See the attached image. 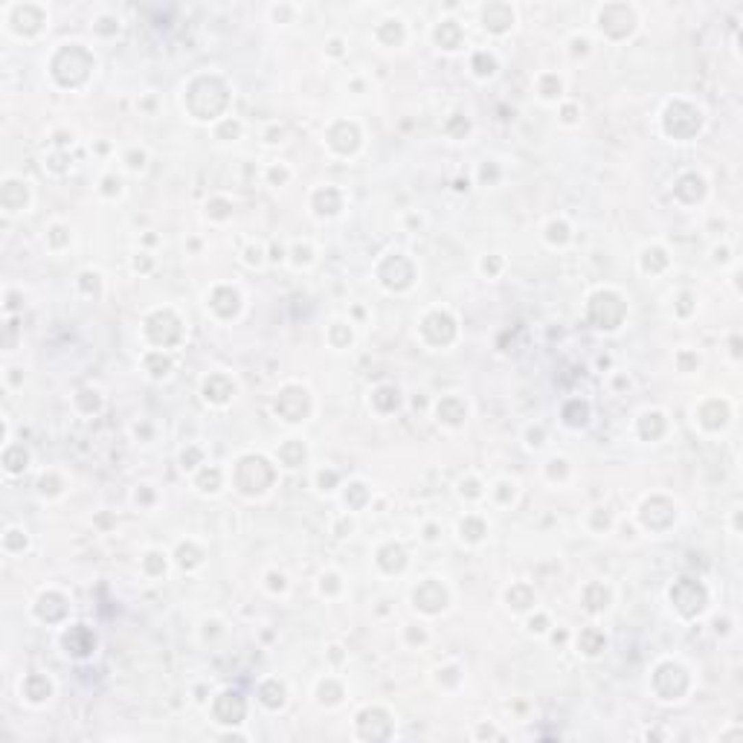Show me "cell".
<instances>
[{
    "mask_svg": "<svg viewBox=\"0 0 743 743\" xmlns=\"http://www.w3.org/2000/svg\"><path fill=\"white\" fill-rule=\"evenodd\" d=\"M90 53L84 50L81 44H64L62 50L53 58V79L62 84V88H79V84L88 79V73L93 70V58L84 62Z\"/></svg>",
    "mask_w": 743,
    "mask_h": 743,
    "instance_id": "obj_1",
    "label": "cell"
},
{
    "mask_svg": "<svg viewBox=\"0 0 743 743\" xmlns=\"http://www.w3.org/2000/svg\"><path fill=\"white\" fill-rule=\"evenodd\" d=\"M142 331L154 346H160V349H172V346L180 343V337H184L180 320L172 311H154L151 316H145Z\"/></svg>",
    "mask_w": 743,
    "mask_h": 743,
    "instance_id": "obj_2",
    "label": "cell"
},
{
    "mask_svg": "<svg viewBox=\"0 0 743 743\" xmlns=\"http://www.w3.org/2000/svg\"><path fill=\"white\" fill-rule=\"evenodd\" d=\"M610 308H625V299H621L618 294H613V290H599V294L590 299V323L595 328H607V331L618 328L625 316L610 314Z\"/></svg>",
    "mask_w": 743,
    "mask_h": 743,
    "instance_id": "obj_3",
    "label": "cell"
},
{
    "mask_svg": "<svg viewBox=\"0 0 743 743\" xmlns=\"http://www.w3.org/2000/svg\"><path fill=\"white\" fill-rule=\"evenodd\" d=\"M671 601H674V607H677L682 616L703 613V607H705V590H703V583L694 581V578L677 581L674 587H671Z\"/></svg>",
    "mask_w": 743,
    "mask_h": 743,
    "instance_id": "obj_4",
    "label": "cell"
},
{
    "mask_svg": "<svg viewBox=\"0 0 743 743\" xmlns=\"http://www.w3.org/2000/svg\"><path fill=\"white\" fill-rule=\"evenodd\" d=\"M421 334L430 346H447L456 337V323L447 311H430L421 320Z\"/></svg>",
    "mask_w": 743,
    "mask_h": 743,
    "instance_id": "obj_5",
    "label": "cell"
},
{
    "mask_svg": "<svg viewBox=\"0 0 743 743\" xmlns=\"http://www.w3.org/2000/svg\"><path fill=\"white\" fill-rule=\"evenodd\" d=\"M308 407H311V401H308V392L302 386H288V389H282V395L276 398V412L290 424L305 418Z\"/></svg>",
    "mask_w": 743,
    "mask_h": 743,
    "instance_id": "obj_6",
    "label": "cell"
},
{
    "mask_svg": "<svg viewBox=\"0 0 743 743\" xmlns=\"http://www.w3.org/2000/svg\"><path fill=\"white\" fill-rule=\"evenodd\" d=\"M259 473H273V468L267 465L262 456H244V459L238 462V468H236V482H238V488L244 491V494H262L264 485L255 479Z\"/></svg>",
    "mask_w": 743,
    "mask_h": 743,
    "instance_id": "obj_7",
    "label": "cell"
},
{
    "mask_svg": "<svg viewBox=\"0 0 743 743\" xmlns=\"http://www.w3.org/2000/svg\"><path fill=\"white\" fill-rule=\"evenodd\" d=\"M244 711H247V705H244V697H241L238 691H221L212 703L215 720L227 723V726H236V723L244 720Z\"/></svg>",
    "mask_w": 743,
    "mask_h": 743,
    "instance_id": "obj_8",
    "label": "cell"
},
{
    "mask_svg": "<svg viewBox=\"0 0 743 743\" xmlns=\"http://www.w3.org/2000/svg\"><path fill=\"white\" fill-rule=\"evenodd\" d=\"M412 601H416V607L424 613H438V610H444V604H447V590L436 578H427L412 590Z\"/></svg>",
    "mask_w": 743,
    "mask_h": 743,
    "instance_id": "obj_9",
    "label": "cell"
},
{
    "mask_svg": "<svg viewBox=\"0 0 743 743\" xmlns=\"http://www.w3.org/2000/svg\"><path fill=\"white\" fill-rule=\"evenodd\" d=\"M62 644L67 648L70 656H79V659H84V656H90L96 651V636L84 625H73V627L64 630Z\"/></svg>",
    "mask_w": 743,
    "mask_h": 743,
    "instance_id": "obj_10",
    "label": "cell"
},
{
    "mask_svg": "<svg viewBox=\"0 0 743 743\" xmlns=\"http://www.w3.org/2000/svg\"><path fill=\"white\" fill-rule=\"evenodd\" d=\"M328 145H331L337 154H355L357 145H360L357 125H351V123H337L331 131H328Z\"/></svg>",
    "mask_w": 743,
    "mask_h": 743,
    "instance_id": "obj_11",
    "label": "cell"
},
{
    "mask_svg": "<svg viewBox=\"0 0 743 743\" xmlns=\"http://www.w3.org/2000/svg\"><path fill=\"white\" fill-rule=\"evenodd\" d=\"M233 392H236V383L227 375H210L203 381V398L210 404H227L233 398Z\"/></svg>",
    "mask_w": 743,
    "mask_h": 743,
    "instance_id": "obj_12",
    "label": "cell"
},
{
    "mask_svg": "<svg viewBox=\"0 0 743 743\" xmlns=\"http://www.w3.org/2000/svg\"><path fill=\"white\" fill-rule=\"evenodd\" d=\"M0 201H3V210L6 212H18V210H23V206H27V201H29V189H27V184H23V180H6L3 184V189H0Z\"/></svg>",
    "mask_w": 743,
    "mask_h": 743,
    "instance_id": "obj_13",
    "label": "cell"
},
{
    "mask_svg": "<svg viewBox=\"0 0 743 743\" xmlns=\"http://www.w3.org/2000/svg\"><path fill=\"white\" fill-rule=\"evenodd\" d=\"M23 697H27L29 703H44V700H50V694H53V682L47 679L44 674H29L27 679H23Z\"/></svg>",
    "mask_w": 743,
    "mask_h": 743,
    "instance_id": "obj_14",
    "label": "cell"
},
{
    "mask_svg": "<svg viewBox=\"0 0 743 743\" xmlns=\"http://www.w3.org/2000/svg\"><path fill=\"white\" fill-rule=\"evenodd\" d=\"M210 308L218 316H233L238 311V294L233 288H215L210 297Z\"/></svg>",
    "mask_w": 743,
    "mask_h": 743,
    "instance_id": "obj_15",
    "label": "cell"
},
{
    "mask_svg": "<svg viewBox=\"0 0 743 743\" xmlns=\"http://www.w3.org/2000/svg\"><path fill=\"white\" fill-rule=\"evenodd\" d=\"M436 412H438V421L453 424V427H456V424L465 421L468 407H465V401H462V398H453V395H450V398H442V401H438V410H436Z\"/></svg>",
    "mask_w": 743,
    "mask_h": 743,
    "instance_id": "obj_16",
    "label": "cell"
},
{
    "mask_svg": "<svg viewBox=\"0 0 743 743\" xmlns=\"http://www.w3.org/2000/svg\"><path fill=\"white\" fill-rule=\"evenodd\" d=\"M377 566L381 569H386L389 575H392V572H401L407 566V552L401 549L398 543H386L381 552H377Z\"/></svg>",
    "mask_w": 743,
    "mask_h": 743,
    "instance_id": "obj_17",
    "label": "cell"
},
{
    "mask_svg": "<svg viewBox=\"0 0 743 743\" xmlns=\"http://www.w3.org/2000/svg\"><path fill=\"white\" fill-rule=\"evenodd\" d=\"M511 23H514V12H511L508 6L494 3V6L485 9V27H488L491 32H505Z\"/></svg>",
    "mask_w": 743,
    "mask_h": 743,
    "instance_id": "obj_18",
    "label": "cell"
},
{
    "mask_svg": "<svg viewBox=\"0 0 743 743\" xmlns=\"http://www.w3.org/2000/svg\"><path fill=\"white\" fill-rule=\"evenodd\" d=\"M340 203H343V198H340V192L331 189V186H325L314 194V210L316 215H337L340 212Z\"/></svg>",
    "mask_w": 743,
    "mask_h": 743,
    "instance_id": "obj_19",
    "label": "cell"
},
{
    "mask_svg": "<svg viewBox=\"0 0 743 743\" xmlns=\"http://www.w3.org/2000/svg\"><path fill=\"white\" fill-rule=\"evenodd\" d=\"M279 459H282L285 468H299L305 462V444L299 438H288V442L279 447Z\"/></svg>",
    "mask_w": 743,
    "mask_h": 743,
    "instance_id": "obj_20",
    "label": "cell"
},
{
    "mask_svg": "<svg viewBox=\"0 0 743 743\" xmlns=\"http://www.w3.org/2000/svg\"><path fill=\"white\" fill-rule=\"evenodd\" d=\"M259 700L267 705V709H282L285 705V685L279 679H267L259 688Z\"/></svg>",
    "mask_w": 743,
    "mask_h": 743,
    "instance_id": "obj_21",
    "label": "cell"
},
{
    "mask_svg": "<svg viewBox=\"0 0 743 743\" xmlns=\"http://www.w3.org/2000/svg\"><path fill=\"white\" fill-rule=\"evenodd\" d=\"M462 41V29L456 27V21H442L436 27V44H442L444 50H456Z\"/></svg>",
    "mask_w": 743,
    "mask_h": 743,
    "instance_id": "obj_22",
    "label": "cell"
},
{
    "mask_svg": "<svg viewBox=\"0 0 743 743\" xmlns=\"http://www.w3.org/2000/svg\"><path fill=\"white\" fill-rule=\"evenodd\" d=\"M145 372H149L151 377H168V372H172V360H168L163 351H149L145 355Z\"/></svg>",
    "mask_w": 743,
    "mask_h": 743,
    "instance_id": "obj_23",
    "label": "cell"
},
{
    "mask_svg": "<svg viewBox=\"0 0 743 743\" xmlns=\"http://www.w3.org/2000/svg\"><path fill=\"white\" fill-rule=\"evenodd\" d=\"M604 644H607L604 633H601V630H595V627L583 630V633H581V639H578V648H581L583 653H587V656L601 653V651H604Z\"/></svg>",
    "mask_w": 743,
    "mask_h": 743,
    "instance_id": "obj_24",
    "label": "cell"
},
{
    "mask_svg": "<svg viewBox=\"0 0 743 743\" xmlns=\"http://www.w3.org/2000/svg\"><path fill=\"white\" fill-rule=\"evenodd\" d=\"M459 538L468 543H479L485 538V522L479 517H465L459 522Z\"/></svg>",
    "mask_w": 743,
    "mask_h": 743,
    "instance_id": "obj_25",
    "label": "cell"
},
{
    "mask_svg": "<svg viewBox=\"0 0 743 743\" xmlns=\"http://www.w3.org/2000/svg\"><path fill=\"white\" fill-rule=\"evenodd\" d=\"M27 450H23V444H15V447H6V453H3V468L9 473H21L23 468H27Z\"/></svg>",
    "mask_w": 743,
    "mask_h": 743,
    "instance_id": "obj_26",
    "label": "cell"
},
{
    "mask_svg": "<svg viewBox=\"0 0 743 743\" xmlns=\"http://www.w3.org/2000/svg\"><path fill=\"white\" fill-rule=\"evenodd\" d=\"M372 404H375V410H381V412H392V410L398 407V389H392V386L375 389Z\"/></svg>",
    "mask_w": 743,
    "mask_h": 743,
    "instance_id": "obj_27",
    "label": "cell"
},
{
    "mask_svg": "<svg viewBox=\"0 0 743 743\" xmlns=\"http://www.w3.org/2000/svg\"><path fill=\"white\" fill-rule=\"evenodd\" d=\"M639 427H642V436H644V438H648V436H651V438H656V436H662V433H665V418L659 416V412H644Z\"/></svg>",
    "mask_w": 743,
    "mask_h": 743,
    "instance_id": "obj_28",
    "label": "cell"
},
{
    "mask_svg": "<svg viewBox=\"0 0 743 743\" xmlns=\"http://www.w3.org/2000/svg\"><path fill=\"white\" fill-rule=\"evenodd\" d=\"M508 604L514 607V610H526V607H531L534 604V592L529 590V587H511L508 590Z\"/></svg>",
    "mask_w": 743,
    "mask_h": 743,
    "instance_id": "obj_29",
    "label": "cell"
},
{
    "mask_svg": "<svg viewBox=\"0 0 743 743\" xmlns=\"http://www.w3.org/2000/svg\"><path fill=\"white\" fill-rule=\"evenodd\" d=\"M366 496H369L366 485H363V482H351V485H349V491H346V505H351V508H360L363 503H366Z\"/></svg>",
    "mask_w": 743,
    "mask_h": 743,
    "instance_id": "obj_30",
    "label": "cell"
},
{
    "mask_svg": "<svg viewBox=\"0 0 743 743\" xmlns=\"http://www.w3.org/2000/svg\"><path fill=\"white\" fill-rule=\"evenodd\" d=\"M218 485H221V470L218 468H206L198 477V488L201 491H218Z\"/></svg>",
    "mask_w": 743,
    "mask_h": 743,
    "instance_id": "obj_31",
    "label": "cell"
},
{
    "mask_svg": "<svg viewBox=\"0 0 743 743\" xmlns=\"http://www.w3.org/2000/svg\"><path fill=\"white\" fill-rule=\"evenodd\" d=\"M538 90H540L543 99H557L560 90H564V84H560V79H557V76H543Z\"/></svg>",
    "mask_w": 743,
    "mask_h": 743,
    "instance_id": "obj_32",
    "label": "cell"
},
{
    "mask_svg": "<svg viewBox=\"0 0 743 743\" xmlns=\"http://www.w3.org/2000/svg\"><path fill=\"white\" fill-rule=\"evenodd\" d=\"M142 566H145V572H151V575H163V572H166V555L149 552V555L142 557Z\"/></svg>",
    "mask_w": 743,
    "mask_h": 743,
    "instance_id": "obj_33",
    "label": "cell"
},
{
    "mask_svg": "<svg viewBox=\"0 0 743 743\" xmlns=\"http://www.w3.org/2000/svg\"><path fill=\"white\" fill-rule=\"evenodd\" d=\"M473 70H477V76H491V73L496 70L494 55H488V53H477V55H473Z\"/></svg>",
    "mask_w": 743,
    "mask_h": 743,
    "instance_id": "obj_34",
    "label": "cell"
},
{
    "mask_svg": "<svg viewBox=\"0 0 743 743\" xmlns=\"http://www.w3.org/2000/svg\"><path fill=\"white\" fill-rule=\"evenodd\" d=\"M3 546H6V552L23 549V546H27V534L18 531V529H9V531H6V538H3Z\"/></svg>",
    "mask_w": 743,
    "mask_h": 743,
    "instance_id": "obj_35",
    "label": "cell"
},
{
    "mask_svg": "<svg viewBox=\"0 0 743 743\" xmlns=\"http://www.w3.org/2000/svg\"><path fill=\"white\" fill-rule=\"evenodd\" d=\"M316 482H320V488H323V491H331V485L337 482V473H334V470H328V473H325V470H320V477H316Z\"/></svg>",
    "mask_w": 743,
    "mask_h": 743,
    "instance_id": "obj_36",
    "label": "cell"
},
{
    "mask_svg": "<svg viewBox=\"0 0 743 743\" xmlns=\"http://www.w3.org/2000/svg\"><path fill=\"white\" fill-rule=\"evenodd\" d=\"M566 473V459H552L549 462V477H564Z\"/></svg>",
    "mask_w": 743,
    "mask_h": 743,
    "instance_id": "obj_37",
    "label": "cell"
},
{
    "mask_svg": "<svg viewBox=\"0 0 743 743\" xmlns=\"http://www.w3.org/2000/svg\"><path fill=\"white\" fill-rule=\"evenodd\" d=\"M102 186H105V189H102L105 194H119V186H123V184H119V177H105Z\"/></svg>",
    "mask_w": 743,
    "mask_h": 743,
    "instance_id": "obj_38",
    "label": "cell"
},
{
    "mask_svg": "<svg viewBox=\"0 0 743 743\" xmlns=\"http://www.w3.org/2000/svg\"><path fill=\"white\" fill-rule=\"evenodd\" d=\"M62 233H67L64 227H53V229H50V241H53L55 247H58V244H64V241H67V236H62Z\"/></svg>",
    "mask_w": 743,
    "mask_h": 743,
    "instance_id": "obj_39",
    "label": "cell"
},
{
    "mask_svg": "<svg viewBox=\"0 0 743 743\" xmlns=\"http://www.w3.org/2000/svg\"><path fill=\"white\" fill-rule=\"evenodd\" d=\"M294 255H297V259H294L297 264H302V262L308 264V262H311V247H302V244H299V247L294 250Z\"/></svg>",
    "mask_w": 743,
    "mask_h": 743,
    "instance_id": "obj_40",
    "label": "cell"
},
{
    "mask_svg": "<svg viewBox=\"0 0 743 743\" xmlns=\"http://www.w3.org/2000/svg\"><path fill=\"white\" fill-rule=\"evenodd\" d=\"M128 166H131V168H142V166H145V154H142V151H140V154L131 151V154H128Z\"/></svg>",
    "mask_w": 743,
    "mask_h": 743,
    "instance_id": "obj_41",
    "label": "cell"
},
{
    "mask_svg": "<svg viewBox=\"0 0 743 743\" xmlns=\"http://www.w3.org/2000/svg\"><path fill=\"white\" fill-rule=\"evenodd\" d=\"M212 210H215V212H212L215 218H224V215H227V203H224V201H212Z\"/></svg>",
    "mask_w": 743,
    "mask_h": 743,
    "instance_id": "obj_42",
    "label": "cell"
},
{
    "mask_svg": "<svg viewBox=\"0 0 743 743\" xmlns=\"http://www.w3.org/2000/svg\"><path fill=\"white\" fill-rule=\"evenodd\" d=\"M247 262H250V264H259V262H262V250H259V247H250V250H247Z\"/></svg>",
    "mask_w": 743,
    "mask_h": 743,
    "instance_id": "obj_43",
    "label": "cell"
},
{
    "mask_svg": "<svg viewBox=\"0 0 743 743\" xmlns=\"http://www.w3.org/2000/svg\"><path fill=\"white\" fill-rule=\"evenodd\" d=\"M465 494H468V496H479L482 491H479V485H477V482L468 479V491H462V496H465Z\"/></svg>",
    "mask_w": 743,
    "mask_h": 743,
    "instance_id": "obj_44",
    "label": "cell"
},
{
    "mask_svg": "<svg viewBox=\"0 0 743 743\" xmlns=\"http://www.w3.org/2000/svg\"><path fill=\"white\" fill-rule=\"evenodd\" d=\"M270 177H273V180H279V184H282V180H288V172H285V168H273V172H270Z\"/></svg>",
    "mask_w": 743,
    "mask_h": 743,
    "instance_id": "obj_45",
    "label": "cell"
},
{
    "mask_svg": "<svg viewBox=\"0 0 743 743\" xmlns=\"http://www.w3.org/2000/svg\"><path fill=\"white\" fill-rule=\"evenodd\" d=\"M427 540H436V526H427V534H424Z\"/></svg>",
    "mask_w": 743,
    "mask_h": 743,
    "instance_id": "obj_46",
    "label": "cell"
}]
</instances>
